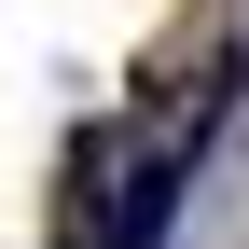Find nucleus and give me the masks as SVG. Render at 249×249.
<instances>
[{"label":"nucleus","mask_w":249,"mask_h":249,"mask_svg":"<svg viewBox=\"0 0 249 249\" xmlns=\"http://www.w3.org/2000/svg\"><path fill=\"white\" fill-rule=\"evenodd\" d=\"M166 222H180V152H152V166L97 208V249H166Z\"/></svg>","instance_id":"1"}]
</instances>
